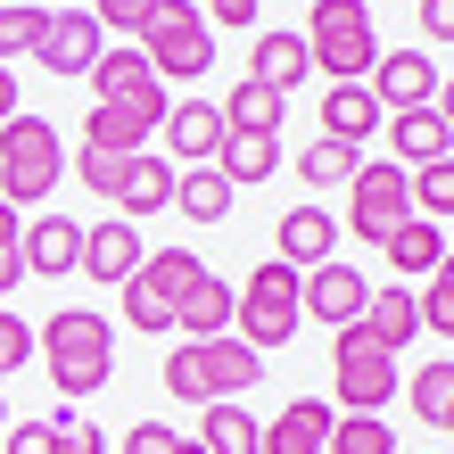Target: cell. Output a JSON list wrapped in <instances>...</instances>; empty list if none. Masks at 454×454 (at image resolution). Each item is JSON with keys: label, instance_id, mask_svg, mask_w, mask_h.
Instances as JSON below:
<instances>
[{"label": "cell", "instance_id": "obj_24", "mask_svg": "<svg viewBox=\"0 0 454 454\" xmlns=\"http://www.w3.org/2000/svg\"><path fill=\"white\" fill-rule=\"evenodd\" d=\"M273 166H281V132H223V149H215V174L231 191H256Z\"/></svg>", "mask_w": 454, "mask_h": 454}, {"label": "cell", "instance_id": "obj_37", "mask_svg": "<svg viewBox=\"0 0 454 454\" xmlns=\"http://www.w3.org/2000/svg\"><path fill=\"white\" fill-rule=\"evenodd\" d=\"M25 364H34V323L0 306V380H9V372H25Z\"/></svg>", "mask_w": 454, "mask_h": 454}, {"label": "cell", "instance_id": "obj_45", "mask_svg": "<svg viewBox=\"0 0 454 454\" xmlns=\"http://www.w3.org/2000/svg\"><path fill=\"white\" fill-rule=\"evenodd\" d=\"M17 116V67H0V124Z\"/></svg>", "mask_w": 454, "mask_h": 454}, {"label": "cell", "instance_id": "obj_16", "mask_svg": "<svg viewBox=\"0 0 454 454\" xmlns=\"http://www.w3.org/2000/svg\"><path fill=\"white\" fill-rule=\"evenodd\" d=\"M166 207H174V166H166L157 149L124 157V174H116V215L141 223V215H166Z\"/></svg>", "mask_w": 454, "mask_h": 454}, {"label": "cell", "instance_id": "obj_2", "mask_svg": "<svg viewBox=\"0 0 454 454\" xmlns=\"http://www.w3.org/2000/svg\"><path fill=\"white\" fill-rule=\"evenodd\" d=\"M264 380V356L248 339H182L174 356H166V388L182 396V405H239Z\"/></svg>", "mask_w": 454, "mask_h": 454}, {"label": "cell", "instance_id": "obj_31", "mask_svg": "<svg viewBox=\"0 0 454 454\" xmlns=\"http://www.w3.org/2000/svg\"><path fill=\"white\" fill-rule=\"evenodd\" d=\"M356 166H364V149H347V141H306V157H298V174L314 182V191H347Z\"/></svg>", "mask_w": 454, "mask_h": 454}, {"label": "cell", "instance_id": "obj_52", "mask_svg": "<svg viewBox=\"0 0 454 454\" xmlns=\"http://www.w3.org/2000/svg\"><path fill=\"white\" fill-rule=\"evenodd\" d=\"M0 430H9V396H0Z\"/></svg>", "mask_w": 454, "mask_h": 454}, {"label": "cell", "instance_id": "obj_28", "mask_svg": "<svg viewBox=\"0 0 454 454\" xmlns=\"http://www.w3.org/2000/svg\"><path fill=\"white\" fill-rule=\"evenodd\" d=\"M223 132H281V91H264V83H248V74H239L231 83V99H223Z\"/></svg>", "mask_w": 454, "mask_h": 454}, {"label": "cell", "instance_id": "obj_33", "mask_svg": "<svg viewBox=\"0 0 454 454\" xmlns=\"http://www.w3.org/2000/svg\"><path fill=\"white\" fill-rule=\"evenodd\" d=\"M413 215H421V223H446V215H454V157L413 166Z\"/></svg>", "mask_w": 454, "mask_h": 454}, {"label": "cell", "instance_id": "obj_47", "mask_svg": "<svg viewBox=\"0 0 454 454\" xmlns=\"http://www.w3.org/2000/svg\"><path fill=\"white\" fill-rule=\"evenodd\" d=\"M17 231H25V223H17V207L0 199V248H17Z\"/></svg>", "mask_w": 454, "mask_h": 454}, {"label": "cell", "instance_id": "obj_50", "mask_svg": "<svg viewBox=\"0 0 454 454\" xmlns=\"http://www.w3.org/2000/svg\"><path fill=\"white\" fill-rule=\"evenodd\" d=\"M438 430H446V438H454V396H446V413H438Z\"/></svg>", "mask_w": 454, "mask_h": 454}, {"label": "cell", "instance_id": "obj_23", "mask_svg": "<svg viewBox=\"0 0 454 454\" xmlns=\"http://www.w3.org/2000/svg\"><path fill=\"white\" fill-rule=\"evenodd\" d=\"M380 124H388V116H380V99H372L364 83H331V91H323V141H347V149H364Z\"/></svg>", "mask_w": 454, "mask_h": 454}, {"label": "cell", "instance_id": "obj_9", "mask_svg": "<svg viewBox=\"0 0 454 454\" xmlns=\"http://www.w3.org/2000/svg\"><path fill=\"white\" fill-rule=\"evenodd\" d=\"M396 388H405V380H396V356H380V347L347 323L331 339V396H339V413H380Z\"/></svg>", "mask_w": 454, "mask_h": 454}, {"label": "cell", "instance_id": "obj_32", "mask_svg": "<svg viewBox=\"0 0 454 454\" xmlns=\"http://www.w3.org/2000/svg\"><path fill=\"white\" fill-rule=\"evenodd\" d=\"M323 454H396V430H388L380 413H339Z\"/></svg>", "mask_w": 454, "mask_h": 454}, {"label": "cell", "instance_id": "obj_11", "mask_svg": "<svg viewBox=\"0 0 454 454\" xmlns=\"http://www.w3.org/2000/svg\"><path fill=\"white\" fill-rule=\"evenodd\" d=\"M364 91L380 99V116L430 108V99H438V59H421V50H380V67L364 74Z\"/></svg>", "mask_w": 454, "mask_h": 454}, {"label": "cell", "instance_id": "obj_1", "mask_svg": "<svg viewBox=\"0 0 454 454\" xmlns=\"http://www.w3.org/2000/svg\"><path fill=\"white\" fill-rule=\"evenodd\" d=\"M34 356L50 364V388L59 396H91V388L116 380V331L99 323V314H83V306L50 314V323L34 331Z\"/></svg>", "mask_w": 454, "mask_h": 454}, {"label": "cell", "instance_id": "obj_38", "mask_svg": "<svg viewBox=\"0 0 454 454\" xmlns=\"http://www.w3.org/2000/svg\"><path fill=\"white\" fill-rule=\"evenodd\" d=\"M149 9H157V0H91V25H99V34H141Z\"/></svg>", "mask_w": 454, "mask_h": 454}, {"label": "cell", "instance_id": "obj_30", "mask_svg": "<svg viewBox=\"0 0 454 454\" xmlns=\"http://www.w3.org/2000/svg\"><path fill=\"white\" fill-rule=\"evenodd\" d=\"M380 256L396 264V273H438V264H446V239H438V223H405V231H388L380 239Z\"/></svg>", "mask_w": 454, "mask_h": 454}, {"label": "cell", "instance_id": "obj_42", "mask_svg": "<svg viewBox=\"0 0 454 454\" xmlns=\"http://www.w3.org/2000/svg\"><path fill=\"white\" fill-rule=\"evenodd\" d=\"M0 438H9V454H50V421H9Z\"/></svg>", "mask_w": 454, "mask_h": 454}, {"label": "cell", "instance_id": "obj_5", "mask_svg": "<svg viewBox=\"0 0 454 454\" xmlns=\"http://www.w3.org/2000/svg\"><path fill=\"white\" fill-rule=\"evenodd\" d=\"M298 289H306V273H298V264L264 256L256 273L239 281V306H231V323H239V331H231V339H248L256 356H264V347H281L289 331L306 323V314H298Z\"/></svg>", "mask_w": 454, "mask_h": 454}, {"label": "cell", "instance_id": "obj_22", "mask_svg": "<svg viewBox=\"0 0 454 454\" xmlns=\"http://www.w3.org/2000/svg\"><path fill=\"white\" fill-rule=\"evenodd\" d=\"M231 306H239V289L215 281V273H199L191 289H182V306H174V331L182 339H223L231 331Z\"/></svg>", "mask_w": 454, "mask_h": 454}, {"label": "cell", "instance_id": "obj_10", "mask_svg": "<svg viewBox=\"0 0 454 454\" xmlns=\"http://www.w3.org/2000/svg\"><path fill=\"white\" fill-rule=\"evenodd\" d=\"M166 83H149V91H124V99H91V116H83V149H108V157H141L149 149V132L166 124Z\"/></svg>", "mask_w": 454, "mask_h": 454}, {"label": "cell", "instance_id": "obj_3", "mask_svg": "<svg viewBox=\"0 0 454 454\" xmlns=\"http://www.w3.org/2000/svg\"><path fill=\"white\" fill-rule=\"evenodd\" d=\"M306 59L331 74V83H364L380 67V34H372L364 0H314L306 9Z\"/></svg>", "mask_w": 454, "mask_h": 454}, {"label": "cell", "instance_id": "obj_48", "mask_svg": "<svg viewBox=\"0 0 454 454\" xmlns=\"http://www.w3.org/2000/svg\"><path fill=\"white\" fill-rule=\"evenodd\" d=\"M430 108H438V116H446V132H454V74L438 83V99H430Z\"/></svg>", "mask_w": 454, "mask_h": 454}, {"label": "cell", "instance_id": "obj_4", "mask_svg": "<svg viewBox=\"0 0 454 454\" xmlns=\"http://www.w3.org/2000/svg\"><path fill=\"white\" fill-rule=\"evenodd\" d=\"M67 174V149H59V124L50 116H9L0 124V199L9 207H42V191H59Z\"/></svg>", "mask_w": 454, "mask_h": 454}, {"label": "cell", "instance_id": "obj_18", "mask_svg": "<svg viewBox=\"0 0 454 454\" xmlns=\"http://www.w3.org/2000/svg\"><path fill=\"white\" fill-rule=\"evenodd\" d=\"M356 331L380 347V356H396V347H413L421 339V314H413V289L405 281H388V289H372L364 314H356Z\"/></svg>", "mask_w": 454, "mask_h": 454}, {"label": "cell", "instance_id": "obj_21", "mask_svg": "<svg viewBox=\"0 0 454 454\" xmlns=\"http://www.w3.org/2000/svg\"><path fill=\"white\" fill-rule=\"evenodd\" d=\"M157 132L174 141V157H182V166H215V149H223V116L207 108V99H174Z\"/></svg>", "mask_w": 454, "mask_h": 454}, {"label": "cell", "instance_id": "obj_7", "mask_svg": "<svg viewBox=\"0 0 454 454\" xmlns=\"http://www.w3.org/2000/svg\"><path fill=\"white\" fill-rule=\"evenodd\" d=\"M405 223H413V174L396 166V157H372V166H356V182H347V231L380 248V239L405 231Z\"/></svg>", "mask_w": 454, "mask_h": 454}, {"label": "cell", "instance_id": "obj_39", "mask_svg": "<svg viewBox=\"0 0 454 454\" xmlns=\"http://www.w3.org/2000/svg\"><path fill=\"white\" fill-rule=\"evenodd\" d=\"M74 174H83V191L116 199V174H124V157H108V149H83V157H74Z\"/></svg>", "mask_w": 454, "mask_h": 454}, {"label": "cell", "instance_id": "obj_41", "mask_svg": "<svg viewBox=\"0 0 454 454\" xmlns=\"http://www.w3.org/2000/svg\"><path fill=\"white\" fill-rule=\"evenodd\" d=\"M124 454H174V430H166V421H132V430H124Z\"/></svg>", "mask_w": 454, "mask_h": 454}, {"label": "cell", "instance_id": "obj_34", "mask_svg": "<svg viewBox=\"0 0 454 454\" xmlns=\"http://www.w3.org/2000/svg\"><path fill=\"white\" fill-rule=\"evenodd\" d=\"M405 396H413V413L438 430V413H446V396H454V364H421L413 380H405Z\"/></svg>", "mask_w": 454, "mask_h": 454}, {"label": "cell", "instance_id": "obj_43", "mask_svg": "<svg viewBox=\"0 0 454 454\" xmlns=\"http://www.w3.org/2000/svg\"><path fill=\"white\" fill-rule=\"evenodd\" d=\"M199 17H207V25H239V34H248V25H256V0H207Z\"/></svg>", "mask_w": 454, "mask_h": 454}, {"label": "cell", "instance_id": "obj_25", "mask_svg": "<svg viewBox=\"0 0 454 454\" xmlns=\"http://www.w3.org/2000/svg\"><path fill=\"white\" fill-rule=\"evenodd\" d=\"M306 67H314V59H306V34H256L248 83H264V91H281V99H289V91L306 83Z\"/></svg>", "mask_w": 454, "mask_h": 454}, {"label": "cell", "instance_id": "obj_29", "mask_svg": "<svg viewBox=\"0 0 454 454\" xmlns=\"http://www.w3.org/2000/svg\"><path fill=\"white\" fill-rule=\"evenodd\" d=\"M83 83H91V99H124V91H149L157 74H149V59H141V50H99Z\"/></svg>", "mask_w": 454, "mask_h": 454}, {"label": "cell", "instance_id": "obj_20", "mask_svg": "<svg viewBox=\"0 0 454 454\" xmlns=\"http://www.w3.org/2000/svg\"><path fill=\"white\" fill-rule=\"evenodd\" d=\"M141 256H149V248H141V231H132L124 215H108L99 231H83V273H91V281H116V289H124L132 273H141Z\"/></svg>", "mask_w": 454, "mask_h": 454}, {"label": "cell", "instance_id": "obj_26", "mask_svg": "<svg viewBox=\"0 0 454 454\" xmlns=\"http://www.w3.org/2000/svg\"><path fill=\"white\" fill-rule=\"evenodd\" d=\"M174 215L223 223V215H231V182H223L215 166H182V174H174Z\"/></svg>", "mask_w": 454, "mask_h": 454}, {"label": "cell", "instance_id": "obj_27", "mask_svg": "<svg viewBox=\"0 0 454 454\" xmlns=\"http://www.w3.org/2000/svg\"><path fill=\"white\" fill-rule=\"evenodd\" d=\"M207 421H199V446L207 454H256L264 446V421L248 413V405H199Z\"/></svg>", "mask_w": 454, "mask_h": 454}, {"label": "cell", "instance_id": "obj_17", "mask_svg": "<svg viewBox=\"0 0 454 454\" xmlns=\"http://www.w3.org/2000/svg\"><path fill=\"white\" fill-rule=\"evenodd\" d=\"M99 50H108V34L91 25V9H67V17L42 25V67H50V74H91Z\"/></svg>", "mask_w": 454, "mask_h": 454}, {"label": "cell", "instance_id": "obj_46", "mask_svg": "<svg viewBox=\"0 0 454 454\" xmlns=\"http://www.w3.org/2000/svg\"><path fill=\"white\" fill-rule=\"evenodd\" d=\"M17 281H25V264H17V248H0V298H9Z\"/></svg>", "mask_w": 454, "mask_h": 454}, {"label": "cell", "instance_id": "obj_15", "mask_svg": "<svg viewBox=\"0 0 454 454\" xmlns=\"http://www.w3.org/2000/svg\"><path fill=\"white\" fill-rule=\"evenodd\" d=\"M273 248H281V264H298V273H314V264H331V248H339V215H323V207H289V215L273 223Z\"/></svg>", "mask_w": 454, "mask_h": 454}, {"label": "cell", "instance_id": "obj_40", "mask_svg": "<svg viewBox=\"0 0 454 454\" xmlns=\"http://www.w3.org/2000/svg\"><path fill=\"white\" fill-rule=\"evenodd\" d=\"M413 314H421V331H438V339H454V289H421V298H413Z\"/></svg>", "mask_w": 454, "mask_h": 454}, {"label": "cell", "instance_id": "obj_14", "mask_svg": "<svg viewBox=\"0 0 454 454\" xmlns=\"http://www.w3.org/2000/svg\"><path fill=\"white\" fill-rule=\"evenodd\" d=\"M331 421H339L331 396H298V405H281L273 421H264V446L256 454H323L331 446Z\"/></svg>", "mask_w": 454, "mask_h": 454}, {"label": "cell", "instance_id": "obj_19", "mask_svg": "<svg viewBox=\"0 0 454 454\" xmlns=\"http://www.w3.org/2000/svg\"><path fill=\"white\" fill-rule=\"evenodd\" d=\"M388 149H396V166H438V157H454V132H446V116L438 108H396L388 116Z\"/></svg>", "mask_w": 454, "mask_h": 454}, {"label": "cell", "instance_id": "obj_6", "mask_svg": "<svg viewBox=\"0 0 454 454\" xmlns=\"http://www.w3.org/2000/svg\"><path fill=\"white\" fill-rule=\"evenodd\" d=\"M141 59H149V74L157 83H191V74H207L215 67V34H207V17L191 9V0H157L149 9V25H141Z\"/></svg>", "mask_w": 454, "mask_h": 454}, {"label": "cell", "instance_id": "obj_49", "mask_svg": "<svg viewBox=\"0 0 454 454\" xmlns=\"http://www.w3.org/2000/svg\"><path fill=\"white\" fill-rule=\"evenodd\" d=\"M430 281H438V289H454V248H446V264H438V273H430Z\"/></svg>", "mask_w": 454, "mask_h": 454}, {"label": "cell", "instance_id": "obj_8", "mask_svg": "<svg viewBox=\"0 0 454 454\" xmlns=\"http://www.w3.org/2000/svg\"><path fill=\"white\" fill-rule=\"evenodd\" d=\"M199 273H207V264H199L191 248H157V256H141V273L124 281V323H132V331H149V339H166V331H174L182 289H191Z\"/></svg>", "mask_w": 454, "mask_h": 454}, {"label": "cell", "instance_id": "obj_35", "mask_svg": "<svg viewBox=\"0 0 454 454\" xmlns=\"http://www.w3.org/2000/svg\"><path fill=\"white\" fill-rule=\"evenodd\" d=\"M42 9H0V67H9V59H34V50H42Z\"/></svg>", "mask_w": 454, "mask_h": 454}, {"label": "cell", "instance_id": "obj_12", "mask_svg": "<svg viewBox=\"0 0 454 454\" xmlns=\"http://www.w3.org/2000/svg\"><path fill=\"white\" fill-rule=\"evenodd\" d=\"M364 298H372V281L356 273V264H314V273H306V289H298V314H306V323H356V314H364Z\"/></svg>", "mask_w": 454, "mask_h": 454}, {"label": "cell", "instance_id": "obj_44", "mask_svg": "<svg viewBox=\"0 0 454 454\" xmlns=\"http://www.w3.org/2000/svg\"><path fill=\"white\" fill-rule=\"evenodd\" d=\"M421 34H430V42H454V0H421Z\"/></svg>", "mask_w": 454, "mask_h": 454}, {"label": "cell", "instance_id": "obj_36", "mask_svg": "<svg viewBox=\"0 0 454 454\" xmlns=\"http://www.w3.org/2000/svg\"><path fill=\"white\" fill-rule=\"evenodd\" d=\"M50 454H108V438L83 413H50Z\"/></svg>", "mask_w": 454, "mask_h": 454}, {"label": "cell", "instance_id": "obj_13", "mask_svg": "<svg viewBox=\"0 0 454 454\" xmlns=\"http://www.w3.org/2000/svg\"><path fill=\"white\" fill-rule=\"evenodd\" d=\"M17 264L25 273H42V281H59L83 264V223H67V215H34L17 231Z\"/></svg>", "mask_w": 454, "mask_h": 454}, {"label": "cell", "instance_id": "obj_51", "mask_svg": "<svg viewBox=\"0 0 454 454\" xmlns=\"http://www.w3.org/2000/svg\"><path fill=\"white\" fill-rule=\"evenodd\" d=\"M174 454H207V446H199V438H174Z\"/></svg>", "mask_w": 454, "mask_h": 454}]
</instances>
